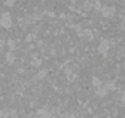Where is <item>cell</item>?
Returning <instances> with one entry per match:
<instances>
[{
	"mask_svg": "<svg viewBox=\"0 0 125 118\" xmlns=\"http://www.w3.org/2000/svg\"><path fill=\"white\" fill-rule=\"evenodd\" d=\"M13 61H15V55H13L11 51L7 52V54H6V62L11 65V63H13Z\"/></svg>",
	"mask_w": 125,
	"mask_h": 118,
	"instance_id": "cell-4",
	"label": "cell"
},
{
	"mask_svg": "<svg viewBox=\"0 0 125 118\" xmlns=\"http://www.w3.org/2000/svg\"><path fill=\"white\" fill-rule=\"evenodd\" d=\"M109 41L108 40H102L101 43H100V45H98V51L102 54V55H104V54H107V51L109 50Z\"/></svg>",
	"mask_w": 125,
	"mask_h": 118,
	"instance_id": "cell-2",
	"label": "cell"
},
{
	"mask_svg": "<svg viewBox=\"0 0 125 118\" xmlns=\"http://www.w3.org/2000/svg\"><path fill=\"white\" fill-rule=\"evenodd\" d=\"M13 4H15V0H6V2H5V5H7V6H13Z\"/></svg>",
	"mask_w": 125,
	"mask_h": 118,
	"instance_id": "cell-10",
	"label": "cell"
},
{
	"mask_svg": "<svg viewBox=\"0 0 125 118\" xmlns=\"http://www.w3.org/2000/svg\"><path fill=\"white\" fill-rule=\"evenodd\" d=\"M66 118H75V117H74V116H72V115H68Z\"/></svg>",
	"mask_w": 125,
	"mask_h": 118,
	"instance_id": "cell-13",
	"label": "cell"
},
{
	"mask_svg": "<svg viewBox=\"0 0 125 118\" xmlns=\"http://www.w3.org/2000/svg\"><path fill=\"white\" fill-rule=\"evenodd\" d=\"M32 65H33V66H37V67H39V66L42 65V60H35V59H34V60L32 61Z\"/></svg>",
	"mask_w": 125,
	"mask_h": 118,
	"instance_id": "cell-9",
	"label": "cell"
},
{
	"mask_svg": "<svg viewBox=\"0 0 125 118\" xmlns=\"http://www.w3.org/2000/svg\"><path fill=\"white\" fill-rule=\"evenodd\" d=\"M95 7H96L97 10L101 9V4H100V1H96V2H95Z\"/></svg>",
	"mask_w": 125,
	"mask_h": 118,
	"instance_id": "cell-11",
	"label": "cell"
},
{
	"mask_svg": "<svg viewBox=\"0 0 125 118\" xmlns=\"http://www.w3.org/2000/svg\"><path fill=\"white\" fill-rule=\"evenodd\" d=\"M45 74H46V71H42L39 73V78H42V76H45Z\"/></svg>",
	"mask_w": 125,
	"mask_h": 118,
	"instance_id": "cell-12",
	"label": "cell"
},
{
	"mask_svg": "<svg viewBox=\"0 0 125 118\" xmlns=\"http://www.w3.org/2000/svg\"><path fill=\"white\" fill-rule=\"evenodd\" d=\"M83 35L87 37L89 39H92V33H91L90 29H85V31H83Z\"/></svg>",
	"mask_w": 125,
	"mask_h": 118,
	"instance_id": "cell-8",
	"label": "cell"
},
{
	"mask_svg": "<svg viewBox=\"0 0 125 118\" xmlns=\"http://www.w3.org/2000/svg\"><path fill=\"white\" fill-rule=\"evenodd\" d=\"M7 45H9V49H10L11 51L16 49V43H15V40H9V41H7Z\"/></svg>",
	"mask_w": 125,
	"mask_h": 118,
	"instance_id": "cell-7",
	"label": "cell"
},
{
	"mask_svg": "<svg viewBox=\"0 0 125 118\" xmlns=\"http://www.w3.org/2000/svg\"><path fill=\"white\" fill-rule=\"evenodd\" d=\"M101 12H102V16L103 17H112L115 12L114 7H109V6H104L101 9Z\"/></svg>",
	"mask_w": 125,
	"mask_h": 118,
	"instance_id": "cell-3",
	"label": "cell"
},
{
	"mask_svg": "<svg viewBox=\"0 0 125 118\" xmlns=\"http://www.w3.org/2000/svg\"><path fill=\"white\" fill-rule=\"evenodd\" d=\"M101 84H102V83H101V80L97 78V77H94V78H92V85H94L95 88H100V86H101Z\"/></svg>",
	"mask_w": 125,
	"mask_h": 118,
	"instance_id": "cell-6",
	"label": "cell"
},
{
	"mask_svg": "<svg viewBox=\"0 0 125 118\" xmlns=\"http://www.w3.org/2000/svg\"><path fill=\"white\" fill-rule=\"evenodd\" d=\"M2 45H4V43H2V41H0V49L2 47Z\"/></svg>",
	"mask_w": 125,
	"mask_h": 118,
	"instance_id": "cell-14",
	"label": "cell"
},
{
	"mask_svg": "<svg viewBox=\"0 0 125 118\" xmlns=\"http://www.w3.org/2000/svg\"><path fill=\"white\" fill-rule=\"evenodd\" d=\"M0 24H1L2 28H6V29L11 28V26H12V18H11L10 13L6 12V13H4V15L1 16V18H0Z\"/></svg>",
	"mask_w": 125,
	"mask_h": 118,
	"instance_id": "cell-1",
	"label": "cell"
},
{
	"mask_svg": "<svg viewBox=\"0 0 125 118\" xmlns=\"http://www.w3.org/2000/svg\"><path fill=\"white\" fill-rule=\"evenodd\" d=\"M96 93H97V95H98V96H101V97H102V96H106L108 91H107V90H106V89H104L103 86H102V88L100 86V88H97Z\"/></svg>",
	"mask_w": 125,
	"mask_h": 118,
	"instance_id": "cell-5",
	"label": "cell"
}]
</instances>
